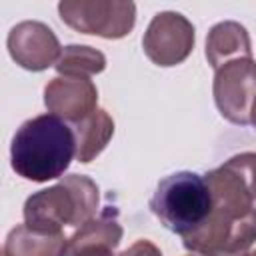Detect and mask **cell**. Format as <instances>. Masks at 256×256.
Segmentation results:
<instances>
[{"label":"cell","mask_w":256,"mask_h":256,"mask_svg":"<svg viewBox=\"0 0 256 256\" xmlns=\"http://www.w3.org/2000/svg\"><path fill=\"white\" fill-rule=\"evenodd\" d=\"M212 192L206 224L182 238L198 256H250L256 242V152H242L204 174Z\"/></svg>","instance_id":"obj_1"},{"label":"cell","mask_w":256,"mask_h":256,"mask_svg":"<svg viewBox=\"0 0 256 256\" xmlns=\"http://www.w3.org/2000/svg\"><path fill=\"white\" fill-rule=\"evenodd\" d=\"M74 156V128L54 114H40L26 120L10 144L12 170L32 182L62 178Z\"/></svg>","instance_id":"obj_2"},{"label":"cell","mask_w":256,"mask_h":256,"mask_svg":"<svg viewBox=\"0 0 256 256\" xmlns=\"http://www.w3.org/2000/svg\"><path fill=\"white\" fill-rule=\"evenodd\" d=\"M84 174L62 176L58 184L38 190L24 202V224L44 234H62L64 226L80 228L96 216L100 194Z\"/></svg>","instance_id":"obj_3"},{"label":"cell","mask_w":256,"mask_h":256,"mask_svg":"<svg viewBox=\"0 0 256 256\" xmlns=\"http://www.w3.org/2000/svg\"><path fill=\"white\" fill-rule=\"evenodd\" d=\"M150 210L170 232L186 238L212 214V192L204 176L182 170L162 178L150 198Z\"/></svg>","instance_id":"obj_4"},{"label":"cell","mask_w":256,"mask_h":256,"mask_svg":"<svg viewBox=\"0 0 256 256\" xmlns=\"http://www.w3.org/2000/svg\"><path fill=\"white\" fill-rule=\"evenodd\" d=\"M58 14L76 32L116 40L134 28L136 4L120 0H64L58 4Z\"/></svg>","instance_id":"obj_5"},{"label":"cell","mask_w":256,"mask_h":256,"mask_svg":"<svg viewBox=\"0 0 256 256\" xmlns=\"http://www.w3.org/2000/svg\"><path fill=\"white\" fill-rule=\"evenodd\" d=\"M214 102L222 118L232 124H250V110L256 100V60L234 58L214 70Z\"/></svg>","instance_id":"obj_6"},{"label":"cell","mask_w":256,"mask_h":256,"mask_svg":"<svg viewBox=\"0 0 256 256\" xmlns=\"http://www.w3.org/2000/svg\"><path fill=\"white\" fill-rule=\"evenodd\" d=\"M194 40L196 34L192 22L180 12L164 10L150 20L142 36V48L150 62L168 68L184 62L190 56Z\"/></svg>","instance_id":"obj_7"},{"label":"cell","mask_w":256,"mask_h":256,"mask_svg":"<svg viewBox=\"0 0 256 256\" xmlns=\"http://www.w3.org/2000/svg\"><path fill=\"white\" fill-rule=\"evenodd\" d=\"M6 44L12 60L32 72L46 70L56 64L62 54V46L54 30L38 20H24L16 24L10 30Z\"/></svg>","instance_id":"obj_8"},{"label":"cell","mask_w":256,"mask_h":256,"mask_svg":"<svg viewBox=\"0 0 256 256\" xmlns=\"http://www.w3.org/2000/svg\"><path fill=\"white\" fill-rule=\"evenodd\" d=\"M44 104L48 114L78 124L98 110V90L90 78L56 76L44 88Z\"/></svg>","instance_id":"obj_9"},{"label":"cell","mask_w":256,"mask_h":256,"mask_svg":"<svg viewBox=\"0 0 256 256\" xmlns=\"http://www.w3.org/2000/svg\"><path fill=\"white\" fill-rule=\"evenodd\" d=\"M234 58H252V44L246 28L234 20L214 24L206 38L208 64L218 70Z\"/></svg>","instance_id":"obj_10"},{"label":"cell","mask_w":256,"mask_h":256,"mask_svg":"<svg viewBox=\"0 0 256 256\" xmlns=\"http://www.w3.org/2000/svg\"><path fill=\"white\" fill-rule=\"evenodd\" d=\"M122 226L118 222V210L114 206H106L98 216L82 224L66 242L64 256H72L88 246H108L116 248L122 240Z\"/></svg>","instance_id":"obj_11"},{"label":"cell","mask_w":256,"mask_h":256,"mask_svg":"<svg viewBox=\"0 0 256 256\" xmlns=\"http://www.w3.org/2000/svg\"><path fill=\"white\" fill-rule=\"evenodd\" d=\"M66 242L64 234H44L18 224L6 236L4 256H64Z\"/></svg>","instance_id":"obj_12"},{"label":"cell","mask_w":256,"mask_h":256,"mask_svg":"<svg viewBox=\"0 0 256 256\" xmlns=\"http://www.w3.org/2000/svg\"><path fill=\"white\" fill-rule=\"evenodd\" d=\"M74 136H76V158L82 164L92 162L110 142L114 134V120L112 116L98 108L82 122L74 124Z\"/></svg>","instance_id":"obj_13"},{"label":"cell","mask_w":256,"mask_h":256,"mask_svg":"<svg viewBox=\"0 0 256 256\" xmlns=\"http://www.w3.org/2000/svg\"><path fill=\"white\" fill-rule=\"evenodd\" d=\"M54 66L60 76L90 78L94 74H100L106 68V56L92 46L70 44V46H64V50Z\"/></svg>","instance_id":"obj_14"},{"label":"cell","mask_w":256,"mask_h":256,"mask_svg":"<svg viewBox=\"0 0 256 256\" xmlns=\"http://www.w3.org/2000/svg\"><path fill=\"white\" fill-rule=\"evenodd\" d=\"M118 256H162L160 248L156 244H152L150 240H136L130 248H126L122 254Z\"/></svg>","instance_id":"obj_15"},{"label":"cell","mask_w":256,"mask_h":256,"mask_svg":"<svg viewBox=\"0 0 256 256\" xmlns=\"http://www.w3.org/2000/svg\"><path fill=\"white\" fill-rule=\"evenodd\" d=\"M72 256H114V250L108 246H88V248L78 250Z\"/></svg>","instance_id":"obj_16"},{"label":"cell","mask_w":256,"mask_h":256,"mask_svg":"<svg viewBox=\"0 0 256 256\" xmlns=\"http://www.w3.org/2000/svg\"><path fill=\"white\" fill-rule=\"evenodd\" d=\"M250 124L256 128V100H254V104H252V110H250Z\"/></svg>","instance_id":"obj_17"},{"label":"cell","mask_w":256,"mask_h":256,"mask_svg":"<svg viewBox=\"0 0 256 256\" xmlns=\"http://www.w3.org/2000/svg\"><path fill=\"white\" fill-rule=\"evenodd\" d=\"M250 256H256V250H254V252H250Z\"/></svg>","instance_id":"obj_18"},{"label":"cell","mask_w":256,"mask_h":256,"mask_svg":"<svg viewBox=\"0 0 256 256\" xmlns=\"http://www.w3.org/2000/svg\"><path fill=\"white\" fill-rule=\"evenodd\" d=\"M196 256H198V254H196Z\"/></svg>","instance_id":"obj_19"}]
</instances>
